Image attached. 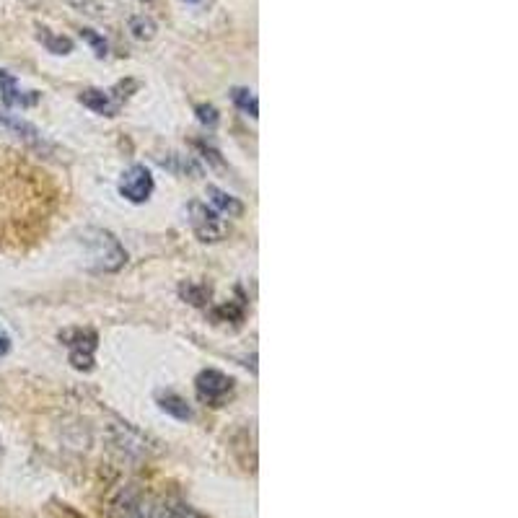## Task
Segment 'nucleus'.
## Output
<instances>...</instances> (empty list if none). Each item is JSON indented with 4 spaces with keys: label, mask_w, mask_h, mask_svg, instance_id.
<instances>
[{
    "label": "nucleus",
    "mask_w": 518,
    "mask_h": 518,
    "mask_svg": "<svg viewBox=\"0 0 518 518\" xmlns=\"http://www.w3.org/2000/svg\"><path fill=\"white\" fill-rule=\"evenodd\" d=\"M114 518H203L177 498L153 493H127L114 506Z\"/></svg>",
    "instance_id": "nucleus-1"
},
{
    "label": "nucleus",
    "mask_w": 518,
    "mask_h": 518,
    "mask_svg": "<svg viewBox=\"0 0 518 518\" xmlns=\"http://www.w3.org/2000/svg\"><path fill=\"white\" fill-rule=\"evenodd\" d=\"M83 244H89L94 249V267L99 272H114L125 265V249L120 247V241L114 239L109 231H102V228H89L83 231Z\"/></svg>",
    "instance_id": "nucleus-2"
},
{
    "label": "nucleus",
    "mask_w": 518,
    "mask_h": 518,
    "mask_svg": "<svg viewBox=\"0 0 518 518\" xmlns=\"http://www.w3.org/2000/svg\"><path fill=\"white\" fill-rule=\"evenodd\" d=\"M195 392L203 405L221 407L234 394V381L221 371H203L195 379Z\"/></svg>",
    "instance_id": "nucleus-3"
},
{
    "label": "nucleus",
    "mask_w": 518,
    "mask_h": 518,
    "mask_svg": "<svg viewBox=\"0 0 518 518\" xmlns=\"http://www.w3.org/2000/svg\"><path fill=\"white\" fill-rule=\"evenodd\" d=\"M190 223L195 228V234L203 241H221L228 234V223L215 208H208L203 203L190 205Z\"/></svg>",
    "instance_id": "nucleus-4"
},
{
    "label": "nucleus",
    "mask_w": 518,
    "mask_h": 518,
    "mask_svg": "<svg viewBox=\"0 0 518 518\" xmlns=\"http://www.w3.org/2000/svg\"><path fill=\"white\" fill-rule=\"evenodd\" d=\"M63 340L68 342L70 348V363L78 371H91L94 368V353H96V332L91 329H73V332H65Z\"/></svg>",
    "instance_id": "nucleus-5"
},
{
    "label": "nucleus",
    "mask_w": 518,
    "mask_h": 518,
    "mask_svg": "<svg viewBox=\"0 0 518 518\" xmlns=\"http://www.w3.org/2000/svg\"><path fill=\"white\" fill-rule=\"evenodd\" d=\"M153 192V177L146 166H133L130 171H125V177L120 179V195L130 203L140 205L146 203Z\"/></svg>",
    "instance_id": "nucleus-6"
},
{
    "label": "nucleus",
    "mask_w": 518,
    "mask_h": 518,
    "mask_svg": "<svg viewBox=\"0 0 518 518\" xmlns=\"http://www.w3.org/2000/svg\"><path fill=\"white\" fill-rule=\"evenodd\" d=\"M0 96H3V104L6 107H34L39 102L37 91H21L19 81L8 73V70H0Z\"/></svg>",
    "instance_id": "nucleus-7"
},
{
    "label": "nucleus",
    "mask_w": 518,
    "mask_h": 518,
    "mask_svg": "<svg viewBox=\"0 0 518 518\" xmlns=\"http://www.w3.org/2000/svg\"><path fill=\"white\" fill-rule=\"evenodd\" d=\"M120 102L122 96H114L112 91H99V89H89L83 91L81 94V104L83 107L94 109L96 114H117V109H120Z\"/></svg>",
    "instance_id": "nucleus-8"
},
{
    "label": "nucleus",
    "mask_w": 518,
    "mask_h": 518,
    "mask_svg": "<svg viewBox=\"0 0 518 518\" xmlns=\"http://www.w3.org/2000/svg\"><path fill=\"white\" fill-rule=\"evenodd\" d=\"M208 195L210 200H213L215 208H218V213H226L228 218H236V215L244 213V205H241L236 197L228 195V192L218 190V187H208Z\"/></svg>",
    "instance_id": "nucleus-9"
},
{
    "label": "nucleus",
    "mask_w": 518,
    "mask_h": 518,
    "mask_svg": "<svg viewBox=\"0 0 518 518\" xmlns=\"http://www.w3.org/2000/svg\"><path fill=\"white\" fill-rule=\"evenodd\" d=\"M158 402H161V410L174 415L177 420H190L192 417V410L187 407V402L182 397H177V394H164V397H158Z\"/></svg>",
    "instance_id": "nucleus-10"
},
{
    "label": "nucleus",
    "mask_w": 518,
    "mask_h": 518,
    "mask_svg": "<svg viewBox=\"0 0 518 518\" xmlns=\"http://www.w3.org/2000/svg\"><path fill=\"white\" fill-rule=\"evenodd\" d=\"M0 122H3L6 127H11V130H16V133H19L24 140H29V143H39L37 127H32L29 122L19 120V117H8V114H0Z\"/></svg>",
    "instance_id": "nucleus-11"
},
{
    "label": "nucleus",
    "mask_w": 518,
    "mask_h": 518,
    "mask_svg": "<svg viewBox=\"0 0 518 518\" xmlns=\"http://www.w3.org/2000/svg\"><path fill=\"white\" fill-rule=\"evenodd\" d=\"M182 291V296L190 301V304L195 306H205L210 301V288L208 285H200V283H187L179 288Z\"/></svg>",
    "instance_id": "nucleus-12"
},
{
    "label": "nucleus",
    "mask_w": 518,
    "mask_h": 518,
    "mask_svg": "<svg viewBox=\"0 0 518 518\" xmlns=\"http://www.w3.org/2000/svg\"><path fill=\"white\" fill-rule=\"evenodd\" d=\"M39 39H42L47 50L55 52V55H68V52L73 50V42H70L68 37H57V34H50L47 29L39 32Z\"/></svg>",
    "instance_id": "nucleus-13"
},
{
    "label": "nucleus",
    "mask_w": 518,
    "mask_h": 518,
    "mask_svg": "<svg viewBox=\"0 0 518 518\" xmlns=\"http://www.w3.org/2000/svg\"><path fill=\"white\" fill-rule=\"evenodd\" d=\"M234 102H236V107L241 109V112H247L249 117H257L259 114V107H257V96L252 94V91H247V89H234Z\"/></svg>",
    "instance_id": "nucleus-14"
},
{
    "label": "nucleus",
    "mask_w": 518,
    "mask_h": 518,
    "mask_svg": "<svg viewBox=\"0 0 518 518\" xmlns=\"http://www.w3.org/2000/svg\"><path fill=\"white\" fill-rule=\"evenodd\" d=\"M130 32H133L135 39H153L156 24H153V19H148V16H135V19L130 21Z\"/></svg>",
    "instance_id": "nucleus-15"
},
{
    "label": "nucleus",
    "mask_w": 518,
    "mask_h": 518,
    "mask_svg": "<svg viewBox=\"0 0 518 518\" xmlns=\"http://www.w3.org/2000/svg\"><path fill=\"white\" fill-rule=\"evenodd\" d=\"M81 37L86 39V42H89L91 47H94V50H96V55H99V57H104V55H107V42H104V39L99 37V34H96V32H91V29H83V32H81Z\"/></svg>",
    "instance_id": "nucleus-16"
},
{
    "label": "nucleus",
    "mask_w": 518,
    "mask_h": 518,
    "mask_svg": "<svg viewBox=\"0 0 518 518\" xmlns=\"http://www.w3.org/2000/svg\"><path fill=\"white\" fill-rule=\"evenodd\" d=\"M197 117L208 127L218 125V112H215V107H210V104H200V107H197Z\"/></svg>",
    "instance_id": "nucleus-17"
},
{
    "label": "nucleus",
    "mask_w": 518,
    "mask_h": 518,
    "mask_svg": "<svg viewBox=\"0 0 518 518\" xmlns=\"http://www.w3.org/2000/svg\"><path fill=\"white\" fill-rule=\"evenodd\" d=\"M8 350H11V337H8L6 332L0 329V355H6Z\"/></svg>",
    "instance_id": "nucleus-18"
},
{
    "label": "nucleus",
    "mask_w": 518,
    "mask_h": 518,
    "mask_svg": "<svg viewBox=\"0 0 518 518\" xmlns=\"http://www.w3.org/2000/svg\"><path fill=\"white\" fill-rule=\"evenodd\" d=\"M190 3H197V0H190Z\"/></svg>",
    "instance_id": "nucleus-19"
}]
</instances>
